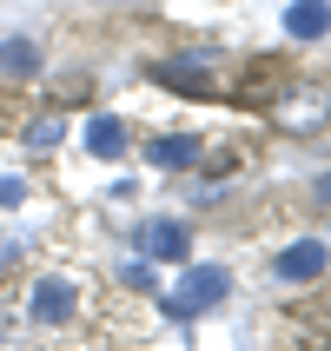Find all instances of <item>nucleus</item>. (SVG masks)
<instances>
[{
	"label": "nucleus",
	"mask_w": 331,
	"mask_h": 351,
	"mask_svg": "<svg viewBox=\"0 0 331 351\" xmlns=\"http://www.w3.org/2000/svg\"><path fill=\"white\" fill-rule=\"evenodd\" d=\"M153 73L166 80V86H179L186 99H206V93H212V80H206V60H159Z\"/></svg>",
	"instance_id": "6"
},
{
	"label": "nucleus",
	"mask_w": 331,
	"mask_h": 351,
	"mask_svg": "<svg viewBox=\"0 0 331 351\" xmlns=\"http://www.w3.org/2000/svg\"><path fill=\"white\" fill-rule=\"evenodd\" d=\"M272 126L278 133H325L331 126V93L318 86V80H298V86H278L272 93Z\"/></svg>",
	"instance_id": "1"
},
{
	"label": "nucleus",
	"mask_w": 331,
	"mask_h": 351,
	"mask_svg": "<svg viewBox=\"0 0 331 351\" xmlns=\"http://www.w3.org/2000/svg\"><path fill=\"white\" fill-rule=\"evenodd\" d=\"M0 206H20V179H0Z\"/></svg>",
	"instance_id": "12"
},
{
	"label": "nucleus",
	"mask_w": 331,
	"mask_h": 351,
	"mask_svg": "<svg viewBox=\"0 0 331 351\" xmlns=\"http://www.w3.org/2000/svg\"><path fill=\"white\" fill-rule=\"evenodd\" d=\"M86 153H93V159H119V153H126V126H119L113 113L86 119Z\"/></svg>",
	"instance_id": "9"
},
{
	"label": "nucleus",
	"mask_w": 331,
	"mask_h": 351,
	"mask_svg": "<svg viewBox=\"0 0 331 351\" xmlns=\"http://www.w3.org/2000/svg\"><path fill=\"white\" fill-rule=\"evenodd\" d=\"M139 245H146L159 265L193 258V232H186V219H146V226H139Z\"/></svg>",
	"instance_id": "4"
},
{
	"label": "nucleus",
	"mask_w": 331,
	"mask_h": 351,
	"mask_svg": "<svg viewBox=\"0 0 331 351\" xmlns=\"http://www.w3.org/2000/svg\"><path fill=\"white\" fill-rule=\"evenodd\" d=\"M325 245H318V239H298V245H285V252H278V278H318L325 272Z\"/></svg>",
	"instance_id": "8"
},
{
	"label": "nucleus",
	"mask_w": 331,
	"mask_h": 351,
	"mask_svg": "<svg viewBox=\"0 0 331 351\" xmlns=\"http://www.w3.org/2000/svg\"><path fill=\"white\" fill-rule=\"evenodd\" d=\"M34 66H40L34 40H7V47H0V73H34Z\"/></svg>",
	"instance_id": "10"
},
{
	"label": "nucleus",
	"mask_w": 331,
	"mask_h": 351,
	"mask_svg": "<svg viewBox=\"0 0 331 351\" xmlns=\"http://www.w3.org/2000/svg\"><path fill=\"white\" fill-rule=\"evenodd\" d=\"M225 292H232V272H225V265H193L166 305L186 318V312H212V305H225Z\"/></svg>",
	"instance_id": "3"
},
{
	"label": "nucleus",
	"mask_w": 331,
	"mask_h": 351,
	"mask_svg": "<svg viewBox=\"0 0 331 351\" xmlns=\"http://www.w3.org/2000/svg\"><path fill=\"white\" fill-rule=\"evenodd\" d=\"M60 139H66V119H53V113L40 119V126H27V146H34V153H53Z\"/></svg>",
	"instance_id": "11"
},
{
	"label": "nucleus",
	"mask_w": 331,
	"mask_h": 351,
	"mask_svg": "<svg viewBox=\"0 0 331 351\" xmlns=\"http://www.w3.org/2000/svg\"><path fill=\"white\" fill-rule=\"evenodd\" d=\"M146 159H153L159 173H186V166H199V139L166 133V139H153V146H146Z\"/></svg>",
	"instance_id": "7"
},
{
	"label": "nucleus",
	"mask_w": 331,
	"mask_h": 351,
	"mask_svg": "<svg viewBox=\"0 0 331 351\" xmlns=\"http://www.w3.org/2000/svg\"><path fill=\"white\" fill-rule=\"evenodd\" d=\"M27 325H66V318L79 312V278H66V272H47V278H34L27 285Z\"/></svg>",
	"instance_id": "2"
},
{
	"label": "nucleus",
	"mask_w": 331,
	"mask_h": 351,
	"mask_svg": "<svg viewBox=\"0 0 331 351\" xmlns=\"http://www.w3.org/2000/svg\"><path fill=\"white\" fill-rule=\"evenodd\" d=\"M312 193H318V199H325V206H331V173H325V179H318V186H312Z\"/></svg>",
	"instance_id": "13"
},
{
	"label": "nucleus",
	"mask_w": 331,
	"mask_h": 351,
	"mask_svg": "<svg viewBox=\"0 0 331 351\" xmlns=\"http://www.w3.org/2000/svg\"><path fill=\"white\" fill-rule=\"evenodd\" d=\"M285 34L292 40H325L331 34V0H292L285 7Z\"/></svg>",
	"instance_id": "5"
}]
</instances>
